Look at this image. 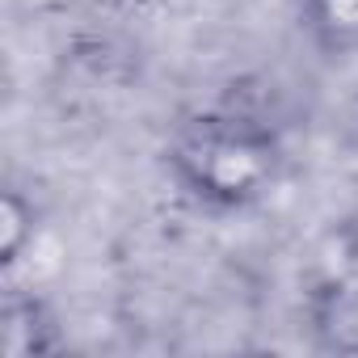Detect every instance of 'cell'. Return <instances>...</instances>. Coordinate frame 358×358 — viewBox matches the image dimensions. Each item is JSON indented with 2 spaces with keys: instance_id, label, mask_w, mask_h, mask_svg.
I'll return each instance as SVG.
<instances>
[{
  "instance_id": "1",
  "label": "cell",
  "mask_w": 358,
  "mask_h": 358,
  "mask_svg": "<svg viewBox=\"0 0 358 358\" xmlns=\"http://www.w3.org/2000/svg\"><path fill=\"white\" fill-rule=\"evenodd\" d=\"M164 164L194 203L211 211H241L262 203L282 177V139L270 122L236 110L199 114L177 127Z\"/></svg>"
},
{
  "instance_id": "2",
  "label": "cell",
  "mask_w": 358,
  "mask_h": 358,
  "mask_svg": "<svg viewBox=\"0 0 358 358\" xmlns=\"http://www.w3.org/2000/svg\"><path fill=\"white\" fill-rule=\"evenodd\" d=\"M299 17L324 55H358V0H299Z\"/></svg>"
},
{
  "instance_id": "3",
  "label": "cell",
  "mask_w": 358,
  "mask_h": 358,
  "mask_svg": "<svg viewBox=\"0 0 358 358\" xmlns=\"http://www.w3.org/2000/svg\"><path fill=\"white\" fill-rule=\"evenodd\" d=\"M316 337L324 350L358 354V278L333 282L316 303Z\"/></svg>"
},
{
  "instance_id": "4",
  "label": "cell",
  "mask_w": 358,
  "mask_h": 358,
  "mask_svg": "<svg viewBox=\"0 0 358 358\" xmlns=\"http://www.w3.org/2000/svg\"><path fill=\"white\" fill-rule=\"evenodd\" d=\"M26 249H34V203H26L17 190H5L0 199V266H22Z\"/></svg>"
}]
</instances>
